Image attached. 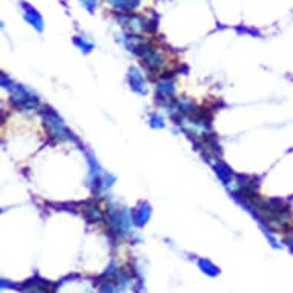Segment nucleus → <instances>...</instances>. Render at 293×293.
Returning a JSON list of instances; mask_svg holds the SVG:
<instances>
[{
	"label": "nucleus",
	"mask_w": 293,
	"mask_h": 293,
	"mask_svg": "<svg viewBox=\"0 0 293 293\" xmlns=\"http://www.w3.org/2000/svg\"><path fill=\"white\" fill-rule=\"evenodd\" d=\"M20 6L23 8V15H25L26 22L29 25H33L36 29L42 31L43 29V19H42V15L37 12V9L33 8L31 5H28V3H25V2H22Z\"/></svg>",
	"instance_id": "1"
},
{
	"label": "nucleus",
	"mask_w": 293,
	"mask_h": 293,
	"mask_svg": "<svg viewBox=\"0 0 293 293\" xmlns=\"http://www.w3.org/2000/svg\"><path fill=\"white\" fill-rule=\"evenodd\" d=\"M107 5H111L115 11H134L138 5H140V0H104Z\"/></svg>",
	"instance_id": "2"
},
{
	"label": "nucleus",
	"mask_w": 293,
	"mask_h": 293,
	"mask_svg": "<svg viewBox=\"0 0 293 293\" xmlns=\"http://www.w3.org/2000/svg\"><path fill=\"white\" fill-rule=\"evenodd\" d=\"M131 85H132V88L135 89V91H140V92H143L145 91V80H143V77H142V74L138 72L137 69H131Z\"/></svg>",
	"instance_id": "3"
},
{
	"label": "nucleus",
	"mask_w": 293,
	"mask_h": 293,
	"mask_svg": "<svg viewBox=\"0 0 293 293\" xmlns=\"http://www.w3.org/2000/svg\"><path fill=\"white\" fill-rule=\"evenodd\" d=\"M82 2V5L89 11V12H92L96 9V6H97V0H80Z\"/></svg>",
	"instance_id": "4"
},
{
	"label": "nucleus",
	"mask_w": 293,
	"mask_h": 293,
	"mask_svg": "<svg viewBox=\"0 0 293 293\" xmlns=\"http://www.w3.org/2000/svg\"><path fill=\"white\" fill-rule=\"evenodd\" d=\"M75 45H79L82 49L85 48V51H91V49H92V43H86V42H85V39L82 40L80 37H77V39H75Z\"/></svg>",
	"instance_id": "5"
}]
</instances>
